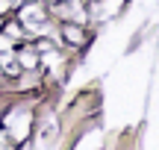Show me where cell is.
<instances>
[{"label": "cell", "instance_id": "cell-9", "mask_svg": "<svg viewBox=\"0 0 159 150\" xmlns=\"http://www.w3.org/2000/svg\"><path fill=\"white\" fill-rule=\"evenodd\" d=\"M50 47H53V44H50L47 38H44V41H39V50H41V53H44V50H50Z\"/></svg>", "mask_w": 159, "mask_h": 150}, {"label": "cell", "instance_id": "cell-3", "mask_svg": "<svg viewBox=\"0 0 159 150\" xmlns=\"http://www.w3.org/2000/svg\"><path fill=\"white\" fill-rule=\"evenodd\" d=\"M18 65H21L24 71H35L39 68V53H35L33 47H30V50H21L18 53Z\"/></svg>", "mask_w": 159, "mask_h": 150}, {"label": "cell", "instance_id": "cell-7", "mask_svg": "<svg viewBox=\"0 0 159 150\" xmlns=\"http://www.w3.org/2000/svg\"><path fill=\"white\" fill-rule=\"evenodd\" d=\"M0 50H12V41H9V35H0Z\"/></svg>", "mask_w": 159, "mask_h": 150}, {"label": "cell", "instance_id": "cell-12", "mask_svg": "<svg viewBox=\"0 0 159 150\" xmlns=\"http://www.w3.org/2000/svg\"><path fill=\"white\" fill-rule=\"evenodd\" d=\"M56 3H59V0H56Z\"/></svg>", "mask_w": 159, "mask_h": 150}, {"label": "cell", "instance_id": "cell-11", "mask_svg": "<svg viewBox=\"0 0 159 150\" xmlns=\"http://www.w3.org/2000/svg\"><path fill=\"white\" fill-rule=\"evenodd\" d=\"M9 3H12V6H21V3H27V0H9Z\"/></svg>", "mask_w": 159, "mask_h": 150}, {"label": "cell", "instance_id": "cell-4", "mask_svg": "<svg viewBox=\"0 0 159 150\" xmlns=\"http://www.w3.org/2000/svg\"><path fill=\"white\" fill-rule=\"evenodd\" d=\"M0 65H3V71H6V74H12V77L21 74V65H18V59L12 56L9 50H0Z\"/></svg>", "mask_w": 159, "mask_h": 150}, {"label": "cell", "instance_id": "cell-8", "mask_svg": "<svg viewBox=\"0 0 159 150\" xmlns=\"http://www.w3.org/2000/svg\"><path fill=\"white\" fill-rule=\"evenodd\" d=\"M6 33H9V35H21V27H18V24H9V27H6Z\"/></svg>", "mask_w": 159, "mask_h": 150}, {"label": "cell", "instance_id": "cell-6", "mask_svg": "<svg viewBox=\"0 0 159 150\" xmlns=\"http://www.w3.org/2000/svg\"><path fill=\"white\" fill-rule=\"evenodd\" d=\"M62 35L71 41V44H83V29H80V27H65Z\"/></svg>", "mask_w": 159, "mask_h": 150}, {"label": "cell", "instance_id": "cell-10", "mask_svg": "<svg viewBox=\"0 0 159 150\" xmlns=\"http://www.w3.org/2000/svg\"><path fill=\"white\" fill-rule=\"evenodd\" d=\"M9 6H12L9 0H0V12H3V9H9Z\"/></svg>", "mask_w": 159, "mask_h": 150}, {"label": "cell", "instance_id": "cell-1", "mask_svg": "<svg viewBox=\"0 0 159 150\" xmlns=\"http://www.w3.org/2000/svg\"><path fill=\"white\" fill-rule=\"evenodd\" d=\"M30 124H33V112L30 109H12L6 115V127H9L15 141H24L30 135Z\"/></svg>", "mask_w": 159, "mask_h": 150}, {"label": "cell", "instance_id": "cell-5", "mask_svg": "<svg viewBox=\"0 0 159 150\" xmlns=\"http://www.w3.org/2000/svg\"><path fill=\"white\" fill-rule=\"evenodd\" d=\"M39 62H44V65H50L53 71H59V68L65 65V59H62V56H59V53L50 47V50H44V56H39Z\"/></svg>", "mask_w": 159, "mask_h": 150}, {"label": "cell", "instance_id": "cell-2", "mask_svg": "<svg viewBox=\"0 0 159 150\" xmlns=\"http://www.w3.org/2000/svg\"><path fill=\"white\" fill-rule=\"evenodd\" d=\"M41 21H47L44 18V9H41L39 3H21V24L24 27H35V24H41Z\"/></svg>", "mask_w": 159, "mask_h": 150}]
</instances>
